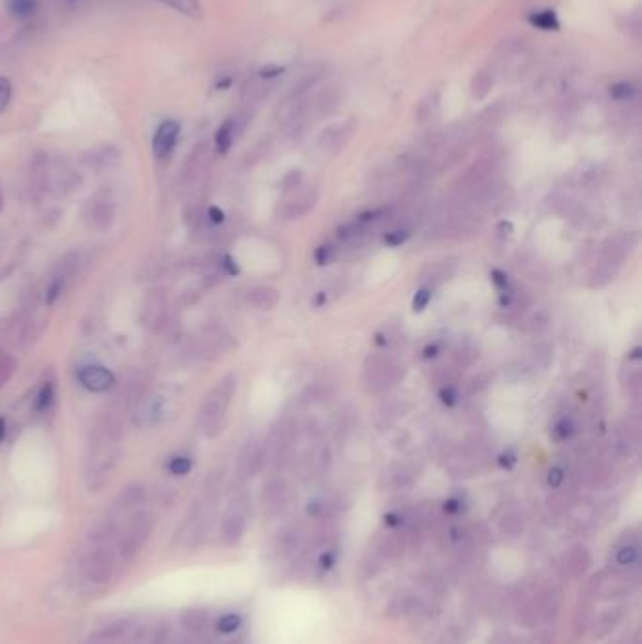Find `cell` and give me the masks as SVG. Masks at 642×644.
Returning a JSON list of instances; mask_svg holds the SVG:
<instances>
[{
    "label": "cell",
    "mask_w": 642,
    "mask_h": 644,
    "mask_svg": "<svg viewBox=\"0 0 642 644\" xmlns=\"http://www.w3.org/2000/svg\"><path fill=\"white\" fill-rule=\"evenodd\" d=\"M11 98V85L6 78H0V112L6 110Z\"/></svg>",
    "instance_id": "cell-36"
},
{
    "label": "cell",
    "mask_w": 642,
    "mask_h": 644,
    "mask_svg": "<svg viewBox=\"0 0 642 644\" xmlns=\"http://www.w3.org/2000/svg\"><path fill=\"white\" fill-rule=\"evenodd\" d=\"M243 532H245V516L242 513H232L226 516L222 522V539L226 543H237L243 537Z\"/></svg>",
    "instance_id": "cell-16"
},
{
    "label": "cell",
    "mask_w": 642,
    "mask_h": 644,
    "mask_svg": "<svg viewBox=\"0 0 642 644\" xmlns=\"http://www.w3.org/2000/svg\"><path fill=\"white\" fill-rule=\"evenodd\" d=\"M234 392H236V377L226 375L203 402L202 409H200V428H202L203 435L209 439H213L222 431L226 411L230 407Z\"/></svg>",
    "instance_id": "cell-1"
},
{
    "label": "cell",
    "mask_w": 642,
    "mask_h": 644,
    "mask_svg": "<svg viewBox=\"0 0 642 644\" xmlns=\"http://www.w3.org/2000/svg\"><path fill=\"white\" fill-rule=\"evenodd\" d=\"M432 294H434V292H432V288H428V286H426V288H420V291L415 294V298H412V311H415V313H420V311H424V309L428 308V303L432 302Z\"/></svg>",
    "instance_id": "cell-28"
},
{
    "label": "cell",
    "mask_w": 642,
    "mask_h": 644,
    "mask_svg": "<svg viewBox=\"0 0 642 644\" xmlns=\"http://www.w3.org/2000/svg\"><path fill=\"white\" fill-rule=\"evenodd\" d=\"M564 481H565L564 467H558V465H556V467H552V469L548 471L547 482L550 488H559L561 484H564Z\"/></svg>",
    "instance_id": "cell-34"
},
{
    "label": "cell",
    "mask_w": 642,
    "mask_h": 644,
    "mask_svg": "<svg viewBox=\"0 0 642 644\" xmlns=\"http://www.w3.org/2000/svg\"><path fill=\"white\" fill-rule=\"evenodd\" d=\"M333 258V247L332 245H321L316 247L315 251V262L319 266H324V264H330V260Z\"/></svg>",
    "instance_id": "cell-35"
},
{
    "label": "cell",
    "mask_w": 642,
    "mask_h": 644,
    "mask_svg": "<svg viewBox=\"0 0 642 644\" xmlns=\"http://www.w3.org/2000/svg\"><path fill=\"white\" fill-rule=\"evenodd\" d=\"M143 501H145V488L141 484H130L119 493L117 501H115V515L134 513Z\"/></svg>",
    "instance_id": "cell-13"
},
{
    "label": "cell",
    "mask_w": 642,
    "mask_h": 644,
    "mask_svg": "<svg viewBox=\"0 0 642 644\" xmlns=\"http://www.w3.org/2000/svg\"><path fill=\"white\" fill-rule=\"evenodd\" d=\"M281 72H283V68H279V66L264 68V70H262V76H264V78H275V76H279Z\"/></svg>",
    "instance_id": "cell-44"
},
{
    "label": "cell",
    "mask_w": 642,
    "mask_h": 644,
    "mask_svg": "<svg viewBox=\"0 0 642 644\" xmlns=\"http://www.w3.org/2000/svg\"><path fill=\"white\" fill-rule=\"evenodd\" d=\"M55 402V382L47 379L40 385L38 392L32 399V409L36 415H44L51 409V405Z\"/></svg>",
    "instance_id": "cell-15"
},
{
    "label": "cell",
    "mask_w": 642,
    "mask_h": 644,
    "mask_svg": "<svg viewBox=\"0 0 642 644\" xmlns=\"http://www.w3.org/2000/svg\"><path fill=\"white\" fill-rule=\"evenodd\" d=\"M166 469L175 476L189 475L192 469V459L189 458V456H183V454H179V456H172V458L168 459V464H166Z\"/></svg>",
    "instance_id": "cell-22"
},
{
    "label": "cell",
    "mask_w": 642,
    "mask_h": 644,
    "mask_svg": "<svg viewBox=\"0 0 642 644\" xmlns=\"http://www.w3.org/2000/svg\"><path fill=\"white\" fill-rule=\"evenodd\" d=\"M633 93H635L633 87L627 83H618L614 85V87H610V95L614 96V98H618V100H626V98H629Z\"/></svg>",
    "instance_id": "cell-37"
},
{
    "label": "cell",
    "mask_w": 642,
    "mask_h": 644,
    "mask_svg": "<svg viewBox=\"0 0 642 644\" xmlns=\"http://www.w3.org/2000/svg\"><path fill=\"white\" fill-rule=\"evenodd\" d=\"M490 277H492V283H494V285H496L501 292L511 291V283H509V277L505 271H501V269H492Z\"/></svg>",
    "instance_id": "cell-33"
},
{
    "label": "cell",
    "mask_w": 642,
    "mask_h": 644,
    "mask_svg": "<svg viewBox=\"0 0 642 644\" xmlns=\"http://www.w3.org/2000/svg\"><path fill=\"white\" fill-rule=\"evenodd\" d=\"M179 123L177 121H164L160 127L157 129L155 136H153V155L162 160V158L170 157L174 151L177 138H179Z\"/></svg>",
    "instance_id": "cell-10"
},
{
    "label": "cell",
    "mask_w": 642,
    "mask_h": 644,
    "mask_svg": "<svg viewBox=\"0 0 642 644\" xmlns=\"http://www.w3.org/2000/svg\"><path fill=\"white\" fill-rule=\"evenodd\" d=\"M220 268H222V271H225V274H228V275H237V274H239V268H237V264L234 262V258L228 257V254L220 258Z\"/></svg>",
    "instance_id": "cell-39"
},
{
    "label": "cell",
    "mask_w": 642,
    "mask_h": 644,
    "mask_svg": "<svg viewBox=\"0 0 642 644\" xmlns=\"http://www.w3.org/2000/svg\"><path fill=\"white\" fill-rule=\"evenodd\" d=\"M439 351L441 349L437 347V345H428V347L424 349V358L426 360H429V358H435V356H437V354H439Z\"/></svg>",
    "instance_id": "cell-43"
},
{
    "label": "cell",
    "mask_w": 642,
    "mask_h": 644,
    "mask_svg": "<svg viewBox=\"0 0 642 644\" xmlns=\"http://www.w3.org/2000/svg\"><path fill=\"white\" fill-rule=\"evenodd\" d=\"M68 279L66 277H62L59 274H51L49 281H47V286H45V303L47 305H55L57 300L62 296V292L66 288Z\"/></svg>",
    "instance_id": "cell-19"
},
{
    "label": "cell",
    "mask_w": 642,
    "mask_h": 644,
    "mask_svg": "<svg viewBox=\"0 0 642 644\" xmlns=\"http://www.w3.org/2000/svg\"><path fill=\"white\" fill-rule=\"evenodd\" d=\"M2 206H4V197H2V191H0V211H2Z\"/></svg>",
    "instance_id": "cell-47"
},
{
    "label": "cell",
    "mask_w": 642,
    "mask_h": 644,
    "mask_svg": "<svg viewBox=\"0 0 642 644\" xmlns=\"http://www.w3.org/2000/svg\"><path fill=\"white\" fill-rule=\"evenodd\" d=\"M147 392V381L141 373H130L119 387L117 392V409L123 413L124 409H132L136 405L143 402V396Z\"/></svg>",
    "instance_id": "cell-7"
},
{
    "label": "cell",
    "mask_w": 642,
    "mask_h": 644,
    "mask_svg": "<svg viewBox=\"0 0 642 644\" xmlns=\"http://www.w3.org/2000/svg\"><path fill=\"white\" fill-rule=\"evenodd\" d=\"M409 240V232L407 230H394L384 235V243L390 247H400L401 243H405Z\"/></svg>",
    "instance_id": "cell-31"
},
{
    "label": "cell",
    "mask_w": 642,
    "mask_h": 644,
    "mask_svg": "<svg viewBox=\"0 0 642 644\" xmlns=\"http://www.w3.org/2000/svg\"><path fill=\"white\" fill-rule=\"evenodd\" d=\"M383 520L388 527H400L403 524V516L400 513H388V515H384Z\"/></svg>",
    "instance_id": "cell-41"
},
{
    "label": "cell",
    "mask_w": 642,
    "mask_h": 644,
    "mask_svg": "<svg viewBox=\"0 0 642 644\" xmlns=\"http://www.w3.org/2000/svg\"><path fill=\"white\" fill-rule=\"evenodd\" d=\"M78 381L89 392H107L115 385V377L104 365H81L78 370Z\"/></svg>",
    "instance_id": "cell-9"
},
{
    "label": "cell",
    "mask_w": 642,
    "mask_h": 644,
    "mask_svg": "<svg viewBox=\"0 0 642 644\" xmlns=\"http://www.w3.org/2000/svg\"><path fill=\"white\" fill-rule=\"evenodd\" d=\"M36 6H38V0H10V13L13 17H19V19H25V17H30L36 11Z\"/></svg>",
    "instance_id": "cell-23"
},
{
    "label": "cell",
    "mask_w": 642,
    "mask_h": 644,
    "mask_svg": "<svg viewBox=\"0 0 642 644\" xmlns=\"http://www.w3.org/2000/svg\"><path fill=\"white\" fill-rule=\"evenodd\" d=\"M208 218H209V223L220 224L222 221H225V211H222L220 208H217V206H211V208L208 209Z\"/></svg>",
    "instance_id": "cell-40"
},
{
    "label": "cell",
    "mask_w": 642,
    "mask_h": 644,
    "mask_svg": "<svg viewBox=\"0 0 642 644\" xmlns=\"http://www.w3.org/2000/svg\"><path fill=\"white\" fill-rule=\"evenodd\" d=\"M638 556H641V550H638L637 544H627V546H622L616 552V561L624 567H631L633 563L638 561Z\"/></svg>",
    "instance_id": "cell-25"
},
{
    "label": "cell",
    "mask_w": 642,
    "mask_h": 644,
    "mask_svg": "<svg viewBox=\"0 0 642 644\" xmlns=\"http://www.w3.org/2000/svg\"><path fill=\"white\" fill-rule=\"evenodd\" d=\"M13 370H16L13 358H11L10 354H4L0 351V388L10 381L11 375H13Z\"/></svg>",
    "instance_id": "cell-27"
},
{
    "label": "cell",
    "mask_w": 642,
    "mask_h": 644,
    "mask_svg": "<svg viewBox=\"0 0 642 644\" xmlns=\"http://www.w3.org/2000/svg\"><path fill=\"white\" fill-rule=\"evenodd\" d=\"M279 292L271 286H254L247 294V302L256 309L262 311H270L279 303Z\"/></svg>",
    "instance_id": "cell-14"
},
{
    "label": "cell",
    "mask_w": 642,
    "mask_h": 644,
    "mask_svg": "<svg viewBox=\"0 0 642 644\" xmlns=\"http://www.w3.org/2000/svg\"><path fill=\"white\" fill-rule=\"evenodd\" d=\"M81 221L95 232H106L115 223V206L112 200L102 197L89 198L81 208Z\"/></svg>",
    "instance_id": "cell-4"
},
{
    "label": "cell",
    "mask_w": 642,
    "mask_h": 644,
    "mask_svg": "<svg viewBox=\"0 0 642 644\" xmlns=\"http://www.w3.org/2000/svg\"><path fill=\"white\" fill-rule=\"evenodd\" d=\"M206 164H208V147L200 144L192 149L185 166L181 168V183L185 185V189H191L200 180V175L206 170Z\"/></svg>",
    "instance_id": "cell-12"
},
{
    "label": "cell",
    "mask_w": 642,
    "mask_h": 644,
    "mask_svg": "<svg viewBox=\"0 0 642 644\" xmlns=\"http://www.w3.org/2000/svg\"><path fill=\"white\" fill-rule=\"evenodd\" d=\"M126 633V622H113L112 626L102 629V633H98V637L102 639H112V637H121Z\"/></svg>",
    "instance_id": "cell-30"
},
{
    "label": "cell",
    "mask_w": 642,
    "mask_h": 644,
    "mask_svg": "<svg viewBox=\"0 0 642 644\" xmlns=\"http://www.w3.org/2000/svg\"><path fill=\"white\" fill-rule=\"evenodd\" d=\"M398 368L400 365L390 362L388 358H381V356L369 358V362L366 365V373L369 375L367 381L373 387V390H384L390 385H396V381H398V375H396Z\"/></svg>",
    "instance_id": "cell-8"
},
{
    "label": "cell",
    "mask_w": 642,
    "mask_h": 644,
    "mask_svg": "<svg viewBox=\"0 0 642 644\" xmlns=\"http://www.w3.org/2000/svg\"><path fill=\"white\" fill-rule=\"evenodd\" d=\"M463 509H465V501L462 498H448L443 503V510L446 515H460V513H463Z\"/></svg>",
    "instance_id": "cell-32"
},
{
    "label": "cell",
    "mask_w": 642,
    "mask_h": 644,
    "mask_svg": "<svg viewBox=\"0 0 642 644\" xmlns=\"http://www.w3.org/2000/svg\"><path fill=\"white\" fill-rule=\"evenodd\" d=\"M243 618L242 614H236V612H230V614H222V616L217 620V631L222 635H230L234 631L242 628Z\"/></svg>",
    "instance_id": "cell-21"
},
{
    "label": "cell",
    "mask_w": 642,
    "mask_h": 644,
    "mask_svg": "<svg viewBox=\"0 0 642 644\" xmlns=\"http://www.w3.org/2000/svg\"><path fill=\"white\" fill-rule=\"evenodd\" d=\"M6 431H8V428H6V418L4 416H0V443H4Z\"/></svg>",
    "instance_id": "cell-45"
},
{
    "label": "cell",
    "mask_w": 642,
    "mask_h": 644,
    "mask_svg": "<svg viewBox=\"0 0 642 644\" xmlns=\"http://www.w3.org/2000/svg\"><path fill=\"white\" fill-rule=\"evenodd\" d=\"M119 158H121V153L115 146H98L83 153L81 163H83L85 168L102 172V170L113 168L119 163Z\"/></svg>",
    "instance_id": "cell-11"
},
{
    "label": "cell",
    "mask_w": 642,
    "mask_h": 644,
    "mask_svg": "<svg viewBox=\"0 0 642 644\" xmlns=\"http://www.w3.org/2000/svg\"><path fill=\"white\" fill-rule=\"evenodd\" d=\"M439 399L441 404L446 405V407H454V405L458 404V399H460V394H458L456 387L445 385V387H441L439 390Z\"/></svg>",
    "instance_id": "cell-29"
},
{
    "label": "cell",
    "mask_w": 642,
    "mask_h": 644,
    "mask_svg": "<svg viewBox=\"0 0 642 644\" xmlns=\"http://www.w3.org/2000/svg\"><path fill=\"white\" fill-rule=\"evenodd\" d=\"M516 462H518V458H516V454L513 452H503L501 456L497 458V464H499V467H503V469H513L514 465H516Z\"/></svg>",
    "instance_id": "cell-38"
},
{
    "label": "cell",
    "mask_w": 642,
    "mask_h": 644,
    "mask_svg": "<svg viewBox=\"0 0 642 644\" xmlns=\"http://www.w3.org/2000/svg\"><path fill=\"white\" fill-rule=\"evenodd\" d=\"M530 23L535 28H541V30H558L559 28V19L556 16V11L552 10L533 11V13H530Z\"/></svg>",
    "instance_id": "cell-18"
},
{
    "label": "cell",
    "mask_w": 642,
    "mask_h": 644,
    "mask_svg": "<svg viewBox=\"0 0 642 644\" xmlns=\"http://www.w3.org/2000/svg\"><path fill=\"white\" fill-rule=\"evenodd\" d=\"M162 4L174 8V10L185 13V16L198 17L200 16V4L198 0H160Z\"/></svg>",
    "instance_id": "cell-24"
},
{
    "label": "cell",
    "mask_w": 642,
    "mask_h": 644,
    "mask_svg": "<svg viewBox=\"0 0 642 644\" xmlns=\"http://www.w3.org/2000/svg\"><path fill=\"white\" fill-rule=\"evenodd\" d=\"M155 527V516L145 513V510H134L132 516L126 522L123 529L121 541H119V554L124 560H132L134 556L141 552L149 541Z\"/></svg>",
    "instance_id": "cell-2"
},
{
    "label": "cell",
    "mask_w": 642,
    "mask_h": 644,
    "mask_svg": "<svg viewBox=\"0 0 642 644\" xmlns=\"http://www.w3.org/2000/svg\"><path fill=\"white\" fill-rule=\"evenodd\" d=\"M85 575L96 584L109 582L113 571H115V561L109 550L96 549L93 550L83 560Z\"/></svg>",
    "instance_id": "cell-6"
},
{
    "label": "cell",
    "mask_w": 642,
    "mask_h": 644,
    "mask_svg": "<svg viewBox=\"0 0 642 644\" xmlns=\"http://www.w3.org/2000/svg\"><path fill=\"white\" fill-rule=\"evenodd\" d=\"M569 561H571V569L575 573H584L590 567V554L586 552V549H575L569 554Z\"/></svg>",
    "instance_id": "cell-26"
},
{
    "label": "cell",
    "mask_w": 642,
    "mask_h": 644,
    "mask_svg": "<svg viewBox=\"0 0 642 644\" xmlns=\"http://www.w3.org/2000/svg\"><path fill=\"white\" fill-rule=\"evenodd\" d=\"M81 185V175L66 163V160H57L49 164V180H47V191L55 192L57 197H68Z\"/></svg>",
    "instance_id": "cell-5"
},
{
    "label": "cell",
    "mask_w": 642,
    "mask_h": 644,
    "mask_svg": "<svg viewBox=\"0 0 642 644\" xmlns=\"http://www.w3.org/2000/svg\"><path fill=\"white\" fill-rule=\"evenodd\" d=\"M335 560H338V558H335L333 552H324V554L321 556V567L322 569H332Z\"/></svg>",
    "instance_id": "cell-42"
},
{
    "label": "cell",
    "mask_w": 642,
    "mask_h": 644,
    "mask_svg": "<svg viewBox=\"0 0 642 644\" xmlns=\"http://www.w3.org/2000/svg\"><path fill=\"white\" fill-rule=\"evenodd\" d=\"M141 322L151 334L162 332L168 324V296L162 288H153L147 292L143 311H141Z\"/></svg>",
    "instance_id": "cell-3"
},
{
    "label": "cell",
    "mask_w": 642,
    "mask_h": 644,
    "mask_svg": "<svg viewBox=\"0 0 642 644\" xmlns=\"http://www.w3.org/2000/svg\"><path fill=\"white\" fill-rule=\"evenodd\" d=\"M641 351H642L641 347H635V349H633L631 354H629V358H633V360H638V358H641Z\"/></svg>",
    "instance_id": "cell-46"
},
{
    "label": "cell",
    "mask_w": 642,
    "mask_h": 644,
    "mask_svg": "<svg viewBox=\"0 0 642 644\" xmlns=\"http://www.w3.org/2000/svg\"><path fill=\"white\" fill-rule=\"evenodd\" d=\"M552 431H554V437H556L558 441H569L571 437L575 435L576 424L571 416H561V418L556 421Z\"/></svg>",
    "instance_id": "cell-20"
},
{
    "label": "cell",
    "mask_w": 642,
    "mask_h": 644,
    "mask_svg": "<svg viewBox=\"0 0 642 644\" xmlns=\"http://www.w3.org/2000/svg\"><path fill=\"white\" fill-rule=\"evenodd\" d=\"M234 138H236V123H234V119H228V121L220 124L217 134H215V149H217V153L219 155H226V153L230 151Z\"/></svg>",
    "instance_id": "cell-17"
}]
</instances>
